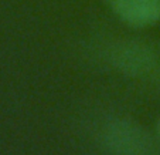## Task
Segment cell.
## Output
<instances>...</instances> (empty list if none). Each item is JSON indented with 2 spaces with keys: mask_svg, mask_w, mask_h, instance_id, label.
<instances>
[{
  "mask_svg": "<svg viewBox=\"0 0 160 155\" xmlns=\"http://www.w3.org/2000/svg\"><path fill=\"white\" fill-rule=\"evenodd\" d=\"M103 145L112 155H150L152 140L149 134L129 120L109 122L102 134Z\"/></svg>",
  "mask_w": 160,
  "mask_h": 155,
  "instance_id": "cell-1",
  "label": "cell"
},
{
  "mask_svg": "<svg viewBox=\"0 0 160 155\" xmlns=\"http://www.w3.org/2000/svg\"><path fill=\"white\" fill-rule=\"evenodd\" d=\"M122 21L133 27H146L160 20V0H108Z\"/></svg>",
  "mask_w": 160,
  "mask_h": 155,
  "instance_id": "cell-2",
  "label": "cell"
},
{
  "mask_svg": "<svg viewBox=\"0 0 160 155\" xmlns=\"http://www.w3.org/2000/svg\"><path fill=\"white\" fill-rule=\"evenodd\" d=\"M113 64L129 76H142L153 68L154 56L152 50L140 43H123L113 51Z\"/></svg>",
  "mask_w": 160,
  "mask_h": 155,
  "instance_id": "cell-3",
  "label": "cell"
},
{
  "mask_svg": "<svg viewBox=\"0 0 160 155\" xmlns=\"http://www.w3.org/2000/svg\"><path fill=\"white\" fill-rule=\"evenodd\" d=\"M157 137H159V141H160V120L157 122Z\"/></svg>",
  "mask_w": 160,
  "mask_h": 155,
  "instance_id": "cell-4",
  "label": "cell"
}]
</instances>
